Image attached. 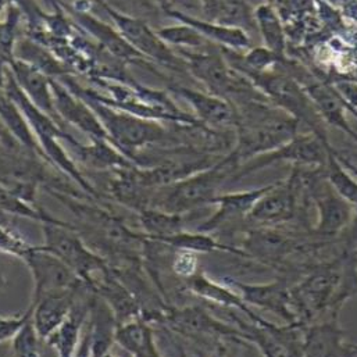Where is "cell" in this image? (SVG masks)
Masks as SVG:
<instances>
[{"instance_id": "obj_38", "label": "cell", "mask_w": 357, "mask_h": 357, "mask_svg": "<svg viewBox=\"0 0 357 357\" xmlns=\"http://www.w3.org/2000/svg\"><path fill=\"white\" fill-rule=\"evenodd\" d=\"M74 357H92V334H91V327L88 324H85L84 333H82V338L79 342V347L77 349V354Z\"/></svg>"}, {"instance_id": "obj_28", "label": "cell", "mask_w": 357, "mask_h": 357, "mask_svg": "<svg viewBox=\"0 0 357 357\" xmlns=\"http://www.w3.org/2000/svg\"><path fill=\"white\" fill-rule=\"evenodd\" d=\"M152 241V239H151ZM156 242L165 243L169 248L174 250H186L192 253H211V252H229L241 256H248L243 250H236L232 249L231 246L222 245L217 242L210 234H203V232H189V231H181L176 235L166 236L156 239Z\"/></svg>"}, {"instance_id": "obj_36", "label": "cell", "mask_w": 357, "mask_h": 357, "mask_svg": "<svg viewBox=\"0 0 357 357\" xmlns=\"http://www.w3.org/2000/svg\"><path fill=\"white\" fill-rule=\"evenodd\" d=\"M32 317V307H29L15 316H0V344L13 341L15 335L22 330V327L31 320Z\"/></svg>"}, {"instance_id": "obj_25", "label": "cell", "mask_w": 357, "mask_h": 357, "mask_svg": "<svg viewBox=\"0 0 357 357\" xmlns=\"http://www.w3.org/2000/svg\"><path fill=\"white\" fill-rule=\"evenodd\" d=\"M253 17L256 22V29H259L264 46L281 59H288L287 32L282 18L273 7V4H270L268 1L259 4L253 10Z\"/></svg>"}, {"instance_id": "obj_26", "label": "cell", "mask_w": 357, "mask_h": 357, "mask_svg": "<svg viewBox=\"0 0 357 357\" xmlns=\"http://www.w3.org/2000/svg\"><path fill=\"white\" fill-rule=\"evenodd\" d=\"M0 120L4 124V127L7 128V131L10 132V135L21 146H24L26 151L46 159L25 116L18 109V106L3 91H0Z\"/></svg>"}, {"instance_id": "obj_42", "label": "cell", "mask_w": 357, "mask_h": 357, "mask_svg": "<svg viewBox=\"0 0 357 357\" xmlns=\"http://www.w3.org/2000/svg\"><path fill=\"white\" fill-rule=\"evenodd\" d=\"M330 4H345L348 0H326Z\"/></svg>"}, {"instance_id": "obj_45", "label": "cell", "mask_w": 357, "mask_h": 357, "mask_svg": "<svg viewBox=\"0 0 357 357\" xmlns=\"http://www.w3.org/2000/svg\"><path fill=\"white\" fill-rule=\"evenodd\" d=\"M178 352H179V357H188L186 356V354L181 349V348H178Z\"/></svg>"}, {"instance_id": "obj_29", "label": "cell", "mask_w": 357, "mask_h": 357, "mask_svg": "<svg viewBox=\"0 0 357 357\" xmlns=\"http://www.w3.org/2000/svg\"><path fill=\"white\" fill-rule=\"evenodd\" d=\"M185 215L186 214L167 213L153 207L142 208L138 214L145 235L152 241L172 236L183 231V224L186 221Z\"/></svg>"}, {"instance_id": "obj_34", "label": "cell", "mask_w": 357, "mask_h": 357, "mask_svg": "<svg viewBox=\"0 0 357 357\" xmlns=\"http://www.w3.org/2000/svg\"><path fill=\"white\" fill-rule=\"evenodd\" d=\"M33 248L35 245H31L15 229L0 224V253L22 260Z\"/></svg>"}, {"instance_id": "obj_44", "label": "cell", "mask_w": 357, "mask_h": 357, "mask_svg": "<svg viewBox=\"0 0 357 357\" xmlns=\"http://www.w3.org/2000/svg\"><path fill=\"white\" fill-rule=\"evenodd\" d=\"M46 3H50V4H53L54 7H56V4H57V0H45ZM57 8V7H56Z\"/></svg>"}, {"instance_id": "obj_43", "label": "cell", "mask_w": 357, "mask_h": 357, "mask_svg": "<svg viewBox=\"0 0 357 357\" xmlns=\"http://www.w3.org/2000/svg\"><path fill=\"white\" fill-rule=\"evenodd\" d=\"M8 1L10 0H0V11L8 6Z\"/></svg>"}, {"instance_id": "obj_3", "label": "cell", "mask_w": 357, "mask_h": 357, "mask_svg": "<svg viewBox=\"0 0 357 357\" xmlns=\"http://www.w3.org/2000/svg\"><path fill=\"white\" fill-rule=\"evenodd\" d=\"M239 74L246 77L270 103L306 126L310 132L319 137L326 145H331L324 120L319 114L305 88L294 77L278 66L270 71H242Z\"/></svg>"}, {"instance_id": "obj_10", "label": "cell", "mask_w": 357, "mask_h": 357, "mask_svg": "<svg viewBox=\"0 0 357 357\" xmlns=\"http://www.w3.org/2000/svg\"><path fill=\"white\" fill-rule=\"evenodd\" d=\"M159 323L167 324L173 331L185 337H243L241 331L221 323L199 306H190L183 309L167 307L162 314Z\"/></svg>"}, {"instance_id": "obj_5", "label": "cell", "mask_w": 357, "mask_h": 357, "mask_svg": "<svg viewBox=\"0 0 357 357\" xmlns=\"http://www.w3.org/2000/svg\"><path fill=\"white\" fill-rule=\"evenodd\" d=\"M43 249L64 261L91 291L93 278L109 267L107 259L86 245L73 224H40Z\"/></svg>"}, {"instance_id": "obj_24", "label": "cell", "mask_w": 357, "mask_h": 357, "mask_svg": "<svg viewBox=\"0 0 357 357\" xmlns=\"http://www.w3.org/2000/svg\"><path fill=\"white\" fill-rule=\"evenodd\" d=\"M185 288L186 291H189L190 294L215 303L218 306H224V307H235L238 310H241L242 313H245L246 316H249L253 321L257 320V317L249 310L248 305L243 302V299L231 292L229 289H227L225 287L208 280L203 273L197 271L195 275H192L190 278L185 280Z\"/></svg>"}, {"instance_id": "obj_18", "label": "cell", "mask_w": 357, "mask_h": 357, "mask_svg": "<svg viewBox=\"0 0 357 357\" xmlns=\"http://www.w3.org/2000/svg\"><path fill=\"white\" fill-rule=\"evenodd\" d=\"M338 312L334 310L328 321L303 326V357H349V347L344 344V331L338 324Z\"/></svg>"}, {"instance_id": "obj_11", "label": "cell", "mask_w": 357, "mask_h": 357, "mask_svg": "<svg viewBox=\"0 0 357 357\" xmlns=\"http://www.w3.org/2000/svg\"><path fill=\"white\" fill-rule=\"evenodd\" d=\"M274 185L275 182L250 190L217 195L211 202V204L218 206L217 211L204 222L199 224L196 231L203 234H211L217 229L245 220L255 207V204L259 202V199L266 195Z\"/></svg>"}, {"instance_id": "obj_22", "label": "cell", "mask_w": 357, "mask_h": 357, "mask_svg": "<svg viewBox=\"0 0 357 357\" xmlns=\"http://www.w3.org/2000/svg\"><path fill=\"white\" fill-rule=\"evenodd\" d=\"M88 313L89 299L85 303L77 302L68 319L45 341L57 352V357L75 356L88 320Z\"/></svg>"}, {"instance_id": "obj_8", "label": "cell", "mask_w": 357, "mask_h": 357, "mask_svg": "<svg viewBox=\"0 0 357 357\" xmlns=\"http://www.w3.org/2000/svg\"><path fill=\"white\" fill-rule=\"evenodd\" d=\"M33 280L32 302H38L42 296L61 291H77L86 288L82 280L57 256L36 246L22 259Z\"/></svg>"}, {"instance_id": "obj_33", "label": "cell", "mask_w": 357, "mask_h": 357, "mask_svg": "<svg viewBox=\"0 0 357 357\" xmlns=\"http://www.w3.org/2000/svg\"><path fill=\"white\" fill-rule=\"evenodd\" d=\"M158 35L172 46H176L178 49H202L206 47L208 42L203 35H200L195 28L190 25L182 24L181 25H173V26H166L158 31Z\"/></svg>"}, {"instance_id": "obj_2", "label": "cell", "mask_w": 357, "mask_h": 357, "mask_svg": "<svg viewBox=\"0 0 357 357\" xmlns=\"http://www.w3.org/2000/svg\"><path fill=\"white\" fill-rule=\"evenodd\" d=\"M239 165L228 153L214 166L199 172L188 178L155 189L151 196L149 207L167 213L186 214L203 206L211 204L224 182L235 174Z\"/></svg>"}, {"instance_id": "obj_37", "label": "cell", "mask_w": 357, "mask_h": 357, "mask_svg": "<svg viewBox=\"0 0 357 357\" xmlns=\"http://www.w3.org/2000/svg\"><path fill=\"white\" fill-rule=\"evenodd\" d=\"M172 270L176 275L183 280L190 278L195 275L197 270V257L196 253L186 252V250H176V255L172 261Z\"/></svg>"}, {"instance_id": "obj_4", "label": "cell", "mask_w": 357, "mask_h": 357, "mask_svg": "<svg viewBox=\"0 0 357 357\" xmlns=\"http://www.w3.org/2000/svg\"><path fill=\"white\" fill-rule=\"evenodd\" d=\"M77 96L86 102L95 112L107 132L109 142L116 144L121 152L132 162L137 149L149 145H165L167 142H176V138L172 135V132H169L155 120L142 119L123 110L119 112L117 109H113L88 96Z\"/></svg>"}, {"instance_id": "obj_20", "label": "cell", "mask_w": 357, "mask_h": 357, "mask_svg": "<svg viewBox=\"0 0 357 357\" xmlns=\"http://www.w3.org/2000/svg\"><path fill=\"white\" fill-rule=\"evenodd\" d=\"M165 11L170 17L178 20L179 22L190 25L200 35H203L208 42H211L220 47H225V49H231V50H236V52L249 50L252 47V38L242 28L227 26V25H221V24L213 22V21L200 20V18L192 17L189 14L181 13L178 10H174L172 7L166 8Z\"/></svg>"}, {"instance_id": "obj_14", "label": "cell", "mask_w": 357, "mask_h": 357, "mask_svg": "<svg viewBox=\"0 0 357 357\" xmlns=\"http://www.w3.org/2000/svg\"><path fill=\"white\" fill-rule=\"evenodd\" d=\"M301 85L313 100L324 123L340 128L357 142V132L354 131L345 116V110L348 109L347 103L335 86L327 81L317 79L312 74H306L302 78Z\"/></svg>"}, {"instance_id": "obj_39", "label": "cell", "mask_w": 357, "mask_h": 357, "mask_svg": "<svg viewBox=\"0 0 357 357\" xmlns=\"http://www.w3.org/2000/svg\"><path fill=\"white\" fill-rule=\"evenodd\" d=\"M0 141L1 142H10V141H15L11 135H10V132L7 131V128L4 127V124L1 123V120H0Z\"/></svg>"}, {"instance_id": "obj_32", "label": "cell", "mask_w": 357, "mask_h": 357, "mask_svg": "<svg viewBox=\"0 0 357 357\" xmlns=\"http://www.w3.org/2000/svg\"><path fill=\"white\" fill-rule=\"evenodd\" d=\"M324 169L330 185L342 199H345L355 208L357 214V181L352 177V173L348 172L338 160L335 149L328 153Z\"/></svg>"}, {"instance_id": "obj_6", "label": "cell", "mask_w": 357, "mask_h": 357, "mask_svg": "<svg viewBox=\"0 0 357 357\" xmlns=\"http://www.w3.org/2000/svg\"><path fill=\"white\" fill-rule=\"evenodd\" d=\"M331 151H334V148L326 145L314 134H298L282 146L242 163L229 181L234 182L248 177L249 174L267 169L275 163H291L292 166L301 167H324Z\"/></svg>"}, {"instance_id": "obj_16", "label": "cell", "mask_w": 357, "mask_h": 357, "mask_svg": "<svg viewBox=\"0 0 357 357\" xmlns=\"http://www.w3.org/2000/svg\"><path fill=\"white\" fill-rule=\"evenodd\" d=\"M229 285L239 291V296L246 305H255L261 309L270 310L282 317L289 324H301L292 306L291 289H288L285 281H277L264 285H250L239 281L228 280Z\"/></svg>"}, {"instance_id": "obj_47", "label": "cell", "mask_w": 357, "mask_h": 357, "mask_svg": "<svg viewBox=\"0 0 357 357\" xmlns=\"http://www.w3.org/2000/svg\"><path fill=\"white\" fill-rule=\"evenodd\" d=\"M124 357H131V356H130V355H127V354H126V356H124Z\"/></svg>"}, {"instance_id": "obj_27", "label": "cell", "mask_w": 357, "mask_h": 357, "mask_svg": "<svg viewBox=\"0 0 357 357\" xmlns=\"http://www.w3.org/2000/svg\"><path fill=\"white\" fill-rule=\"evenodd\" d=\"M67 142L74 149L79 160L93 169L121 170V169H131L137 166L123 152H117L110 145H107L106 144L107 141H93V145L91 146L79 145L77 141H74V138H70Z\"/></svg>"}, {"instance_id": "obj_31", "label": "cell", "mask_w": 357, "mask_h": 357, "mask_svg": "<svg viewBox=\"0 0 357 357\" xmlns=\"http://www.w3.org/2000/svg\"><path fill=\"white\" fill-rule=\"evenodd\" d=\"M246 248L250 249L259 257H267L274 260L282 257L287 253L294 252L295 242L277 232H252L246 241Z\"/></svg>"}, {"instance_id": "obj_40", "label": "cell", "mask_w": 357, "mask_h": 357, "mask_svg": "<svg viewBox=\"0 0 357 357\" xmlns=\"http://www.w3.org/2000/svg\"><path fill=\"white\" fill-rule=\"evenodd\" d=\"M153 1L159 3V4L163 7V10H166V8L170 7V6H169V1H170V0H153Z\"/></svg>"}, {"instance_id": "obj_7", "label": "cell", "mask_w": 357, "mask_h": 357, "mask_svg": "<svg viewBox=\"0 0 357 357\" xmlns=\"http://www.w3.org/2000/svg\"><path fill=\"white\" fill-rule=\"evenodd\" d=\"M100 7L117 25L119 32L123 38L142 56L156 61L174 71H186L183 60L178 54L170 49V46L158 35V31H153L144 20L126 15L116 11L109 4L99 0Z\"/></svg>"}, {"instance_id": "obj_46", "label": "cell", "mask_w": 357, "mask_h": 357, "mask_svg": "<svg viewBox=\"0 0 357 357\" xmlns=\"http://www.w3.org/2000/svg\"><path fill=\"white\" fill-rule=\"evenodd\" d=\"M100 357H114V356H113V355H112V354H110V352H109V354H106V355H103V356H100Z\"/></svg>"}, {"instance_id": "obj_13", "label": "cell", "mask_w": 357, "mask_h": 357, "mask_svg": "<svg viewBox=\"0 0 357 357\" xmlns=\"http://www.w3.org/2000/svg\"><path fill=\"white\" fill-rule=\"evenodd\" d=\"M50 88L56 112L63 121L75 126L93 141H109L106 130L86 102L53 78H50Z\"/></svg>"}, {"instance_id": "obj_17", "label": "cell", "mask_w": 357, "mask_h": 357, "mask_svg": "<svg viewBox=\"0 0 357 357\" xmlns=\"http://www.w3.org/2000/svg\"><path fill=\"white\" fill-rule=\"evenodd\" d=\"M82 289L47 294L38 302L31 303V320L42 341H46L68 319L77 303V294Z\"/></svg>"}, {"instance_id": "obj_15", "label": "cell", "mask_w": 357, "mask_h": 357, "mask_svg": "<svg viewBox=\"0 0 357 357\" xmlns=\"http://www.w3.org/2000/svg\"><path fill=\"white\" fill-rule=\"evenodd\" d=\"M301 210L298 197L287 181H278L255 204L246 220L261 225H277L295 218Z\"/></svg>"}, {"instance_id": "obj_1", "label": "cell", "mask_w": 357, "mask_h": 357, "mask_svg": "<svg viewBox=\"0 0 357 357\" xmlns=\"http://www.w3.org/2000/svg\"><path fill=\"white\" fill-rule=\"evenodd\" d=\"M236 107V139L229 155L241 166L274 151L299 134L301 123L268 100H249Z\"/></svg>"}, {"instance_id": "obj_12", "label": "cell", "mask_w": 357, "mask_h": 357, "mask_svg": "<svg viewBox=\"0 0 357 357\" xmlns=\"http://www.w3.org/2000/svg\"><path fill=\"white\" fill-rule=\"evenodd\" d=\"M313 200L319 211V222L313 229L316 236L334 238L351 224L355 208L334 190L327 177L314 189Z\"/></svg>"}, {"instance_id": "obj_9", "label": "cell", "mask_w": 357, "mask_h": 357, "mask_svg": "<svg viewBox=\"0 0 357 357\" xmlns=\"http://www.w3.org/2000/svg\"><path fill=\"white\" fill-rule=\"evenodd\" d=\"M170 91L181 96L193 109L196 120L203 126L214 130L236 128L238 112L231 102L183 85H170Z\"/></svg>"}, {"instance_id": "obj_21", "label": "cell", "mask_w": 357, "mask_h": 357, "mask_svg": "<svg viewBox=\"0 0 357 357\" xmlns=\"http://www.w3.org/2000/svg\"><path fill=\"white\" fill-rule=\"evenodd\" d=\"M74 15H75V20L78 21V24L84 29H86L89 33H92L100 42L102 47L106 49V52H110V54L113 57H116L117 60H123V61L145 64L148 67L149 63L146 61V57L142 56L139 52H137L123 38V35L119 31H114L107 24H105L100 20L92 17L91 14L82 11L81 8H77Z\"/></svg>"}, {"instance_id": "obj_19", "label": "cell", "mask_w": 357, "mask_h": 357, "mask_svg": "<svg viewBox=\"0 0 357 357\" xmlns=\"http://www.w3.org/2000/svg\"><path fill=\"white\" fill-rule=\"evenodd\" d=\"M8 68L17 81L21 91L25 93V96L45 114H47L50 119H53L60 127V117L54 107L53 93L50 88V78L46 77L43 73L36 70L35 67L29 66L25 61H21L18 59H10L8 60Z\"/></svg>"}, {"instance_id": "obj_35", "label": "cell", "mask_w": 357, "mask_h": 357, "mask_svg": "<svg viewBox=\"0 0 357 357\" xmlns=\"http://www.w3.org/2000/svg\"><path fill=\"white\" fill-rule=\"evenodd\" d=\"M40 341L42 340L39 338L32 324V320H29L13 340L14 357H40V351H39Z\"/></svg>"}, {"instance_id": "obj_41", "label": "cell", "mask_w": 357, "mask_h": 357, "mask_svg": "<svg viewBox=\"0 0 357 357\" xmlns=\"http://www.w3.org/2000/svg\"><path fill=\"white\" fill-rule=\"evenodd\" d=\"M348 347H349V351H351L349 357L357 356V345H348Z\"/></svg>"}, {"instance_id": "obj_23", "label": "cell", "mask_w": 357, "mask_h": 357, "mask_svg": "<svg viewBox=\"0 0 357 357\" xmlns=\"http://www.w3.org/2000/svg\"><path fill=\"white\" fill-rule=\"evenodd\" d=\"M116 342L131 357H162L153 337V330L144 319H135L117 327Z\"/></svg>"}, {"instance_id": "obj_30", "label": "cell", "mask_w": 357, "mask_h": 357, "mask_svg": "<svg viewBox=\"0 0 357 357\" xmlns=\"http://www.w3.org/2000/svg\"><path fill=\"white\" fill-rule=\"evenodd\" d=\"M17 52H18V60L28 63L29 66L35 67L40 73H43L49 78L54 77H66L68 70L57 61L49 50L38 45V42L33 40H21L17 45Z\"/></svg>"}]
</instances>
